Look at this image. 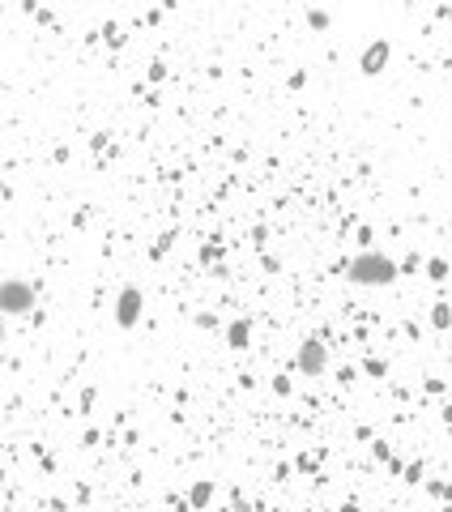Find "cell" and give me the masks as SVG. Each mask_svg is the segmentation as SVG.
<instances>
[{
    "label": "cell",
    "mask_w": 452,
    "mask_h": 512,
    "mask_svg": "<svg viewBox=\"0 0 452 512\" xmlns=\"http://www.w3.org/2000/svg\"><path fill=\"white\" fill-rule=\"evenodd\" d=\"M350 278L354 282H367V286H384L393 278V265L384 261V256H359V261L350 265Z\"/></svg>",
    "instance_id": "obj_1"
},
{
    "label": "cell",
    "mask_w": 452,
    "mask_h": 512,
    "mask_svg": "<svg viewBox=\"0 0 452 512\" xmlns=\"http://www.w3.org/2000/svg\"><path fill=\"white\" fill-rule=\"evenodd\" d=\"M30 286H22V282H5V312H26L30 308Z\"/></svg>",
    "instance_id": "obj_2"
},
{
    "label": "cell",
    "mask_w": 452,
    "mask_h": 512,
    "mask_svg": "<svg viewBox=\"0 0 452 512\" xmlns=\"http://www.w3.org/2000/svg\"><path fill=\"white\" fill-rule=\"evenodd\" d=\"M137 303H141L137 291H124L120 295V325H133V320H137Z\"/></svg>",
    "instance_id": "obj_3"
},
{
    "label": "cell",
    "mask_w": 452,
    "mask_h": 512,
    "mask_svg": "<svg viewBox=\"0 0 452 512\" xmlns=\"http://www.w3.org/2000/svg\"><path fill=\"white\" fill-rule=\"evenodd\" d=\"M384 56H389V47H384V43H376V47H371V52L363 56V69H367V73H380Z\"/></svg>",
    "instance_id": "obj_4"
}]
</instances>
